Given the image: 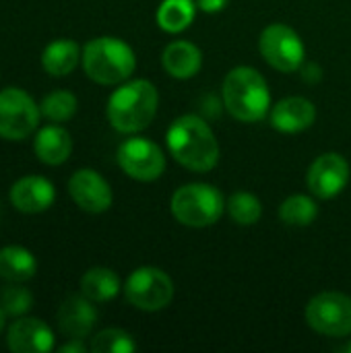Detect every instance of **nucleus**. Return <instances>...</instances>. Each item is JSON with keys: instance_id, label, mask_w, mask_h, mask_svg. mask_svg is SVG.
I'll use <instances>...</instances> for the list:
<instances>
[{"instance_id": "obj_27", "label": "nucleus", "mask_w": 351, "mask_h": 353, "mask_svg": "<svg viewBox=\"0 0 351 353\" xmlns=\"http://www.w3.org/2000/svg\"><path fill=\"white\" fill-rule=\"evenodd\" d=\"M0 306L8 316H23L33 308V294L23 285H6L0 292Z\"/></svg>"}, {"instance_id": "obj_7", "label": "nucleus", "mask_w": 351, "mask_h": 353, "mask_svg": "<svg viewBox=\"0 0 351 353\" xmlns=\"http://www.w3.org/2000/svg\"><path fill=\"white\" fill-rule=\"evenodd\" d=\"M41 110L35 99L19 89L6 87L0 91V139L23 141L39 124Z\"/></svg>"}, {"instance_id": "obj_3", "label": "nucleus", "mask_w": 351, "mask_h": 353, "mask_svg": "<svg viewBox=\"0 0 351 353\" xmlns=\"http://www.w3.org/2000/svg\"><path fill=\"white\" fill-rule=\"evenodd\" d=\"M225 110L240 122H261L271 112V91L265 77L250 66H238L223 81Z\"/></svg>"}, {"instance_id": "obj_5", "label": "nucleus", "mask_w": 351, "mask_h": 353, "mask_svg": "<svg viewBox=\"0 0 351 353\" xmlns=\"http://www.w3.org/2000/svg\"><path fill=\"white\" fill-rule=\"evenodd\" d=\"M172 215L188 228H209L217 223L225 211L223 194L203 182L180 186L172 196Z\"/></svg>"}, {"instance_id": "obj_1", "label": "nucleus", "mask_w": 351, "mask_h": 353, "mask_svg": "<svg viewBox=\"0 0 351 353\" xmlns=\"http://www.w3.org/2000/svg\"><path fill=\"white\" fill-rule=\"evenodd\" d=\"M166 141L172 157L190 172H211L219 161V143L211 126L194 114L176 118Z\"/></svg>"}, {"instance_id": "obj_12", "label": "nucleus", "mask_w": 351, "mask_h": 353, "mask_svg": "<svg viewBox=\"0 0 351 353\" xmlns=\"http://www.w3.org/2000/svg\"><path fill=\"white\" fill-rule=\"evenodd\" d=\"M68 194L79 209L87 213H103L112 207L114 194L108 180L91 168L77 170L68 180Z\"/></svg>"}, {"instance_id": "obj_29", "label": "nucleus", "mask_w": 351, "mask_h": 353, "mask_svg": "<svg viewBox=\"0 0 351 353\" xmlns=\"http://www.w3.org/2000/svg\"><path fill=\"white\" fill-rule=\"evenodd\" d=\"M60 353H85L87 352V347H85V343H83V339H70L68 343H64V345H60Z\"/></svg>"}, {"instance_id": "obj_24", "label": "nucleus", "mask_w": 351, "mask_h": 353, "mask_svg": "<svg viewBox=\"0 0 351 353\" xmlns=\"http://www.w3.org/2000/svg\"><path fill=\"white\" fill-rule=\"evenodd\" d=\"M225 211L238 225H254L263 215V205L254 194L240 190L225 201Z\"/></svg>"}, {"instance_id": "obj_2", "label": "nucleus", "mask_w": 351, "mask_h": 353, "mask_svg": "<svg viewBox=\"0 0 351 353\" xmlns=\"http://www.w3.org/2000/svg\"><path fill=\"white\" fill-rule=\"evenodd\" d=\"M159 105V93L153 83L145 79H134L122 83L108 99V120L110 124L124 134H134L145 130Z\"/></svg>"}, {"instance_id": "obj_28", "label": "nucleus", "mask_w": 351, "mask_h": 353, "mask_svg": "<svg viewBox=\"0 0 351 353\" xmlns=\"http://www.w3.org/2000/svg\"><path fill=\"white\" fill-rule=\"evenodd\" d=\"M194 2H197V8H199V10L213 14V12L223 10V8L228 6V2H230V0H194Z\"/></svg>"}, {"instance_id": "obj_16", "label": "nucleus", "mask_w": 351, "mask_h": 353, "mask_svg": "<svg viewBox=\"0 0 351 353\" xmlns=\"http://www.w3.org/2000/svg\"><path fill=\"white\" fill-rule=\"evenodd\" d=\"M271 126L283 134H296L310 128L317 120V108L306 97H285L269 112Z\"/></svg>"}, {"instance_id": "obj_14", "label": "nucleus", "mask_w": 351, "mask_h": 353, "mask_svg": "<svg viewBox=\"0 0 351 353\" xmlns=\"http://www.w3.org/2000/svg\"><path fill=\"white\" fill-rule=\"evenodd\" d=\"M56 201L54 184L43 176H25L10 188V205L21 213H43Z\"/></svg>"}, {"instance_id": "obj_17", "label": "nucleus", "mask_w": 351, "mask_h": 353, "mask_svg": "<svg viewBox=\"0 0 351 353\" xmlns=\"http://www.w3.org/2000/svg\"><path fill=\"white\" fill-rule=\"evenodd\" d=\"M161 66L174 79H192L203 66V52L192 41L176 39L166 46Z\"/></svg>"}, {"instance_id": "obj_4", "label": "nucleus", "mask_w": 351, "mask_h": 353, "mask_svg": "<svg viewBox=\"0 0 351 353\" xmlns=\"http://www.w3.org/2000/svg\"><path fill=\"white\" fill-rule=\"evenodd\" d=\"M83 70L99 85L124 83L137 68V56L132 48L120 37L101 35L85 43L83 48Z\"/></svg>"}, {"instance_id": "obj_15", "label": "nucleus", "mask_w": 351, "mask_h": 353, "mask_svg": "<svg viewBox=\"0 0 351 353\" xmlns=\"http://www.w3.org/2000/svg\"><path fill=\"white\" fill-rule=\"evenodd\" d=\"M89 298L81 296H70L66 298L56 314L60 331L68 339H85L91 335L95 323H97V310Z\"/></svg>"}, {"instance_id": "obj_13", "label": "nucleus", "mask_w": 351, "mask_h": 353, "mask_svg": "<svg viewBox=\"0 0 351 353\" xmlns=\"http://www.w3.org/2000/svg\"><path fill=\"white\" fill-rule=\"evenodd\" d=\"M6 345L14 353H48L54 350L56 337L43 321L27 316L10 325Z\"/></svg>"}, {"instance_id": "obj_19", "label": "nucleus", "mask_w": 351, "mask_h": 353, "mask_svg": "<svg viewBox=\"0 0 351 353\" xmlns=\"http://www.w3.org/2000/svg\"><path fill=\"white\" fill-rule=\"evenodd\" d=\"M81 56H83V52L77 41H72L68 37H60V39L50 41L43 48L41 66L52 77H66L77 68V64L81 62Z\"/></svg>"}, {"instance_id": "obj_8", "label": "nucleus", "mask_w": 351, "mask_h": 353, "mask_svg": "<svg viewBox=\"0 0 351 353\" xmlns=\"http://www.w3.org/2000/svg\"><path fill=\"white\" fill-rule=\"evenodd\" d=\"M259 50L265 62L279 72H296L306 54L302 37L283 23H273L263 29L259 37Z\"/></svg>"}, {"instance_id": "obj_30", "label": "nucleus", "mask_w": 351, "mask_h": 353, "mask_svg": "<svg viewBox=\"0 0 351 353\" xmlns=\"http://www.w3.org/2000/svg\"><path fill=\"white\" fill-rule=\"evenodd\" d=\"M6 316H8V314H6V312H4V308L0 306V333L4 331V325H6Z\"/></svg>"}, {"instance_id": "obj_22", "label": "nucleus", "mask_w": 351, "mask_h": 353, "mask_svg": "<svg viewBox=\"0 0 351 353\" xmlns=\"http://www.w3.org/2000/svg\"><path fill=\"white\" fill-rule=\"evenodd\" d=\"M197 14L194 0H163L157 8V25L166 33H180L190 27Z\"/></svg>"}, {"instance_id": "obj_21", "label": "nucleus", "mask_w": 351, "mask_h": 353, "mask_svg": "<svg viewBox=\"0 0 351 353\" xmlns=\"http://www.w3.org/2000/svg\"><path fill=\"white\" fill-rule=\"evenodd\" d=\"M37 273V259L23 246H4L0 250V277L10 283L29 281Z\"/></svg>"}, {"instance_id": "obj_25", "label": "nucleus", "mask_w": 351, "mask_h": 353, "mask_svg": "<svg viewBox=\"0 0 351 353\" xmlns=\"http://www.w3.org/2000/svg\"><path fill=\"white\" fill-rule=\"evenodd\" d=\"M77 108H79V101H77L74 93L64 91V89L48 93L39 103L41 116H46L50 122H66V120H70L77 114Z\"/></svg>"}, {"instance_id": "obj_10", "label": "nucleus", "mask_w": 351, "mask_h": 353, "mask_svg": "<svg viewBox=\"0 0 351 353\" xmlns=\"http://www.w3.org/2000/svg\"><path fill=\"white\" fill-rule=\"evenodd\" d=\"M118 165L122 172L139 182H153L166 170V155L153 141L145 137L126 139L118 147Z\"/></svg>"}, {"instance_id": "obj_31", "label": "nucleus", "mask_w": 351, "mask_h": 353, "mask_svg": "<svg viewBox=\"0 0 351 353\" xmlns=\"http://www.w3.org/2000/svg\"><path fill=\"white\" fill-rule=\"evenodd\" d=\"M343 352L351 353V339H350V341H348V343H345V347H343Z\"/></svg>"}, {"instance_id": "obj_18", "label": "nucleus", "mask_w": 351, "mask_h": 353, "mask_svg": "<svg viewBox=\"0 0 351 353\" xmlns=\"http://www.w3.org/2000/svg\"><path fill=\"white\" fill-rule=\"evenodd\" d=\"M33 151L37 159L46 165H60L72 153V137L66 128L50 124L37 130L33 141Z\"/></svg>"}, {"instance_id": "obj_20", "label": "nucleus", "mask_w": 351, "mask_h": 353, "mask_svg": "<svg viewBox=\"0 0 351 353\" xmlns=\"http://www.w3.org/2000/svg\"><path fill=\"white\" fill-rule=\"evenodd\" d=\"M122 290L120 277L108 267H93L81 277V294L95 304L114 300Z\"/></svg>"}, {"instance_id": "obj_11", "label": "nucleus", "mask_w": 351, "mask_h": 353, "mask_svg": "<svg viewBox=\"0 0 351 353\" xmlns=\"http://www.w3.org/2000/svg\"><path fill=\"white\" fill-rule=\"evenodd\" d=\"M306 182L317 199H335L350 182V163L339 153H323L308 168Z\"/></svg>"}, {"instance_id": "obj_26", "label": "nucleus", "mask_w": 351, "mask_h": 353, "mask_svg": "<svg viewBox=\"0 0 351 353\" xmlns=\"http://www.w3.org/2000/svg\"><path fill=\"white\" fill-rule=\"evenodd\" d=\"M137 341L122 329H106L91 339L93 353H132Z\"/></svg>"}, {"instance_id": "obj_23", "label": "nucleus", "mask_w": 351, "mask_h": 353, "mask_svg": "<svg viewBox=\"0 0 351 353\" xmlns=\"http://www.w3.org/2000/svg\"><path fill=\"white\" fill-rule=\"evenodd\" d=\"M317 215H319L317 201L306 194H294L279 205V219L285 225L306 228L317 219Z\"/></svg>"}, {"instance_id": "obj_6", "label": "nucleus", "mask_w": 351, "mask_h": 353, "mask_svg": "<svg viewBox=\"0 0 351 353\" xmlns=\"http://www.w3.org/2000/svg\"><path fill=\"white\" fill-rule=\"evenodd\" d=\"M124 296L134 308L145 312H157L172 304L174 281L166 271L157 267H139L128 275Z\"/></svg>"}, {"instance_id": "obj_9", "label": "nucleus", "mask_w": 351, "mask_h": 353, "mask_svg": "<svg viewBox=\"0 0 351 353\" xmlns=\"http://www.w3.org/2000/svg\"><path fill=\"white\" fill-rule=\"evenodd\" d=\"M306 323L325 337L351 335V298L339 292H323L306 306Z\"/></svg>"}]
</instances>
